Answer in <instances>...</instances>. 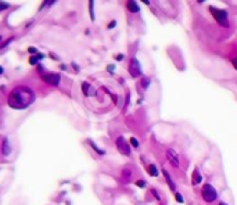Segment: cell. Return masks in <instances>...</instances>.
<instances>
[{
	"label": "cell",
	"mask_w": 237,
	"mask_h": 205,
	"mask_svg": "<svg viewBox=\"0 0 237 205\" xmlns=\"http://www.w3.org/2000/svg\"><path fill=\"white\" fill-rule=\"evenodd\" d=\"M28 51H29L31 54H35V55H36L38 53H39V51H38V49H36V47H29V49H28Z\"/></svg>",
	"instance_id": "obj_22"
},
{
	"label": "cell",
	"mask_w": 237,
	"mask_h": 205,
	"mask_svg": "<svg viewBox=\"0 0 237 205\" xmlns=\"http://www.w3.org/2000/svg\"><path fill=\"white\" fill-rule=\"evenodd\" d=\"M42 79L46 82L47 85L50 86H57L61 81V76L58 74H54V72H49V74H43L42 75Z\"/></svg>",
	"instance_id": "obj_4"
},
{
	"label": "cell",
	"mask_w": 237,
	"mask_h": 205,
	"mask_svg": "<svg viewBox=\"0 0 237 205\" xmlns=\"http://www.w3.org/2000/svg\"><path fill=\"white\" fill-rule=\"evenodd\" d=\"M50 57H53V60H60L58 57H57L56 54H53V53H50Z\"/></svg>",
	"instance_id": "obj_30"
},
{
	"label": "cell",
	"mask_w": 237,
	"mask_h": 205,
	"mask_svg": "<svg viewBox=\"0 0 237 205\" xmlns=\"http://www.w3.org/2000/svg\"><path fill=\"white\" fill-rule=\"evenodd\" d=\"M129 74H130L132 78H139L142 75V68H140V64L136 58H132L129 62Z\"/></svg>",
	"instance_id": "obj_6"
},
{
	"label": "cell",
	"mask_w": 237,
	"mask_h": 205,
	"mask_svg": "<svg viewBox=\"0 0 237 205\" xmlns=\"http://www.w3.org/2000/svg\"><path fill=\"white\" fill-rule=\"evenodd\" d=\"M148 86H150V78H143L142 79V88L147 89Z\"/></svg>",
	"instance_id": "obj_15"
},
{
	"label": "cell",
	"mask_w": 237,
	"mask_h": 205,
	"mask_svg": "<svg viewBox=\"0 0 237 205\" xmlns=\"http://www.w3.org/2000/svg\"><path fill=\"white\" fill-rule=\"evenodd\" d=\"M111 97H112V101H114V103H117V101H118V96L111 94Z\"/></svg>",
	"instance_id": "obj_29"
},
{
	"label": "cell",
	"mask_w": 237,
	"mask_h": 205,
	"mask_svg": "<svg viewBox=\"0 0 237 205\" xmlns=\"http://www.w3.org/2000/svg\"><path fill=\"white\" fill-rule=\"evenodd\" d=\"M166 158H168V161L171 162V165L173 166V168H179V158H178V155H176V153H175V150L168 148V150H166Z\"/></svg>",
	"instance_id": "obj_7"
},
{
	"label": "cell",
	"mask_w": 237,
	"mask_h": 205,
	"mask_svg": "<svg viewBox=\"0 0 237 205\" xmlns=\"http://www.w3.org/2000/svg\"><path fill=\"white\" fill-rule=\"evenodd\" d=\"M232 64H233V67L237 69V57H236V58H233V60H232Z\"/></svg>",
	"instance_id": "obj_27"
},
{
	"label": "cell",
	"mask_w": 237,
	"mask_h": 205,
	"mask_svg": "<svg viewBox=\"0 0 237 205\" xmlns=\"http://www.w3.org/2000/svg\"><path fill=\"white\" fill-rule=\"evenodd\" d=\"M2 40H3V36H2V35H0V42H2Z\"/></svg>",
	"instance_id": "obj_34"
},
{
	"label": "cell",
	"mask_w": 237,
	"mask_h": 205,
	"mask_svg": "<svg viewBox=\"0 0 237 205\" xmlns=\"http://www.w3.org/2000/svg\"><path fill=\"white\" fill-rule=\"evenodd\" d=\"M10 151H11V148H10V141H8V139H7V137H4L3 141H2V154L7 157L8 154H10Z\"/></svg>",
	"instance_id": "obj_9"
},
{
	"label": "cell",
	"mask_w": 237,
	"mask_h": 205,
	"mask_svg": "<svg viewBox=\"0 0 237 205\" xmlns=\"http://www.w3.org/2000/svg\"><path fill=\"white\" fill-rule=\"evenodd\" d=\"M82 91H83V94L85 96H94L96 94L94 88H92L87 82H83L82 83Z\"/></svg>",
	"instance_id": "obj_8"
},
{
	"label": "cell",
	"mask_w": 237,
	"mask_h": 205,
	"mask_svg": "<svg viewBox=\"0 0 237 205\" xmlns=\"http://www.w3.org/2000/svg\"><path fill=\"white\" fill-rule=\"evenodd\" d=\"M147 172H148V175H151V176H158V175H160V172L157 170V166L153 165V164L147 166Z\"/></svg>",
	"instance_id": "obj_12"
},
{
	"label": "cell",
	"mask_w": 237,
	"mask_h": 205,
	"mask_svg": "<svg viewBox=\"0 0 237 205\" xmlns=\"http://www.w3.org/2000/svg\"><path fill=\"white\" fill-rule=\"evenodd\" d=\"M38 61H39V60H38L36 55H31V58H29V64L31 65H36Z\"/></svg>",
	"instance_id": "obj_20"
},
{
	"label": "cell",
	"mask_w": 237,
	"mask_h": 205,
	"mask_svg": "<svg viewBox=\"0 0 237 205\" xmlns=\"http://www.w3.org/2000/svg\"><path fill=\"white\" fill-rule=\"evenodd\" d=\"M89 144H90V146H92V147H93V150H94V151H97V153H99V154H100V155H103V154H104V151H103V150H100L99 147L96 146V144H94V143H93V141H92V140H89Z\"/></svg>",
	"instance_id": "obj_14"
},
{
	"label": "cell",
	"mask_w": 237,
	"mask_h": 205,
	"mask_svg": "<svg viewBox=\"0 0 237 205\" xmlns=\"http://www.w3.org/2000/svg\"><path fill=\"white\" fill-rule=\"evenodd\" d=\"M115 60H117V61H122V60H123V54H118L115 57Z\"/></svg>",
	"instance_id": "obj_26"
},
{
	"label": "cell",
	"mask_w": 237,
	"mask_h": 205,
	"mask_svg": "<svg viewBox=\"0 0 237 205\" xmlns=\"http://www.w3.org/2000/svg\"><path fill=\"white\" fill-rule=\"evenodd\" d=\"M89 10H90V18L94 21V11H93V2H89Z\"/></svg>",
	"instance_id": "obj_18"
},
{
	"label": "cell",
	"mask_w": 237,
	"mask_h": 205,
	"mask_svg": "<svg viewBox=\"0 0 237 205\" xmlns=\"http://www.w3.org/2000/svg\"><path fill=\"white\" fill-rule=\"evenodd\" d=\"M201 195H202V198H204V201L207 202H212L216 200L218 197V193L216 190H215V187L212 184H204L202 186V189H201Z\"/></svg>",
	"instance_id": "obj_2"
},
{
	"label": "cell",
	"mask_w": 237,
	"mask_h": 205,
	"mask_svg": "<svg viewBox=\"0 0 237 205\" xmlns=\"http://www.w3.org/2000/svg\"><path fill=\"white\" fill-rule=\"evenodd\" d=\"M129 143H130L132 146L135 147V148H137V147H139V140H137V139H135V137H130V140H129Z\"/></svg>",
	"instance_id": "obj_16"
},
{
	"label": "cell",
	"mask_w": 237,
	"mask_h": 205,
	"mask_svg": "<svg viewBox=\"0 0 237 205\" xmlns=\"http://www.w3.org/2000/svg\"><path fill=\"white\" fill-rule=\"evenodd\" d=\"M218 205H227V204H226V202H219Z\"/></svg>",
	"instance_id": "obj_33"
},
{
	"label": "cell",
	"mask_w": 237,
	"mask_h": 205,
	"mask_svg": "<svg viewBox=\"0 0 237 205\" xmlns=\"http://www.w3.org/2000/svg\"><path fill=\"white\" fill-rule=\"evenodd\" d=\"M201 180H202V176L200 175L198 168H196L194 172H193V176H191V183L196 186V184H198V183H201Z\"/></svg>",
	"instance_id": "obj_10"
},
{
	"label": "cell",
	"mask_w": 237,
	"mask_h": 205,
	"mask_svg": "<svg viewBox=\"0 0 237 205\" xmlns=\"http://www.w3.org/2000/svg\"><path fill=\"white\" fill-rule=\"evenodd\" d=\"M7 8H10V4H8V3H4V2H0V11L7 10Z\"/></svg>",
	"instance_id": "obj_19"
},
{
	"label": "cell",
	"mask_w": 237,
	"mask_h": 205,
	"mask_svg": "<svg viewBox=\"0 0 237 205\" xmlns=\"http://www.w3.org/2000/svg\"><path fill=\"white\" fill-rule=\"evenodd\" d=\"M162 175L165 176V179H166V183H168V186H169V187H171L172 190H175V184H173V182H172V179H171V177H169L168 172H166V170H165V169H162Z\"/></svg>",
	"instance_id": "obj_13"
},
{
	"label": "cell",
	"mask_w": 237,
	"mask_h": 205,
	"mask_svg": "<svg viewBox=\"0 0 237 205\" xmlns=\"http://www.w3.org/2000/svg\"><path fill=\"white\" fill-rule=\"evenodd\" d=\"M126 8H128L130 13H139V6H137V3H135V2H128L126 3Z\"/></svg>",
	"instance_id": "obj_11"
},
{
	"label": "cell",
	"mask_w": 237,
	"mask_h": 205,
	"mask_svg": "<svg viewBox=\"0 0 237 205\" xmlns=\"http://www.w3.org/2000/svg\"><path fill=\"white\" fill-rule=\"evenodd\" d=\"M209 11L212 13L214 18L221 24L222 26H229L227 22V11L226 10H219V8H215V7H209Z\"/></svg>",
	"instance_id": "obj_3"
},
{
	"label": "cell",
	"mask_w": 237,
	"mask_h": 205,
	"mask_svg": "<svg viewBox=\"0 0 237 205\" xmlns=\"http://www.w3.org/2000/svg\"><path fill=\"white\" fill-rule=\"evenodd\" d=\"M107 71H108V72L114 71V65H108V67H107Z\"/></svg>",
	"instance_id": "obj_28"
},
{
	"label": "cell",
	"mask_w": 237,
	"mask_h": 205,
	"mask_svg": "<svg viewBox=\"0 0 237 205\" xmlns=\"http://www.w3.org/2000/svg\"><path fill=\"white\" fill-rule=\"evenodd\" d=\"M72 67H74V68H75V71H78V69H79V67L75 64V62H72Z\"/></svg>",
	"instance_id": "obj_31"
},
{
	"label": "cell",
	"mask_w": 237,
	"mask_h": 205,
	"mask_svg": "<svg viewBox=\"0 0 237 205\" xmlns=\"http://www.w3.org/2000/svg\"><path fill=\"white\" fill-rule=\"evenodd\" d=\"M36 57H38V60H39V61H40V60H43V58H44V54H42V53H38V54H36Z\"/></svg>",
	"instance_id": "obj_25"
},
{
	"label": "cell",
	"mask_w": 237,
	"mask_h": 205,
	"mask_svg": "<svg viewBox=\"0 0 237 205\" xmlns=\"http://www.w3.org/2000/svg\"><path fill=\"white\" fill-rule=\"evenodd\" d=\"M4 72V69H3V67H0V75H2V74H3Z\"/></svg>",
	"instance_id": "obj_32"
},
{
	"label": "cell",
	"mask_w": 237,
	"mask_h": 205,
	"mask_svg": "<svg viewBox=\"0 0 237 205\" xmlns=\"http://www.w3.org/2000/svg\"><path fill=\"white\" fill-rule=\"evenodd\" d=\"M146 183L143 182V180H139V182H136V186H139V187H144Z\"/></svg>",
	"instance_id": "obj_24"
},
{
	"label": "cell",
	"mask_w": 237,
	"mask_h": 205,
	"mask_svg": "<svg viewBox=\"0 0 237 205\" xmlns=\"http://www.w3.org/2000/svg\"><path fill=\"white\" fill-rule=\"evenodd\" d=\"M115 25H117V21H111V22L108 24V29H112Z\"/></svg>",
	"instance_id": "obj_23"
},
{
	"label": "cell",
	"mask_w": 237,
	"mask_h": 205,
	"mask_svg": "<svg viewBox=\"0 0 237 205\" xmlns=\"http://www.w3.org/2000/svg\"><path fill=\"white\" fill-rule=\"evenodd\" d=\"M35 101V93L26 86H18L13 89L8 96V105L17 110H24Z\"/></svg>",
	"instance_id": "obj_1"
},
{
	"label": "cell",
	"mask_w": 237,
	"mask_h": 205,
	"mask_svg": "<svg viewBox=\"0 0 237 205\" xmlns=\"http://www.w3.org/2000/svg\"><path fill=\"white\" fill-rule=\"evenodd\" d=\"M13 40H14V38H13V36H10V38H8V39H7L6 42L3 43V45L0 46V49H4V47H6V46H8V45H10V43L13 42Z\"/></svg>",
	"instance_id": "obj_17"
},
{
	"label": "cell",
	"mask_w": 237,
	"mask_h": 205,
	"mask_svg": "<svg viewBox=\"0 0 237 205\" xmlns=\"http://www.w3.org/2000/svg\"><path fill=\"white\" fill-rule=\"evenodd\" d=\"M175 198H176V201H178V202H183V201H184L183 197H182V195L179 194V193H176V194H175Z\"/></svg>",
	"instance_id": "obj_21"
},
{
	"label": "cell",
	"mask_w": 237,
	"mask_h": 205,
	"mask_svg": "<svg viewBox=\"0 0 237 205\" xmlns=\"http://www.w3.org/2000/svg\"><path fill=\"white\" fill-rule=\"evenodd\" d=\"M115 144H117V148H118V151L121 154H123V155H129V154H130V147H129V144L126 143V140H125V137L123 136H119L118 139H117Z\"/></svg>",
	"instance_id": "obj_5"
}]
</instances>
